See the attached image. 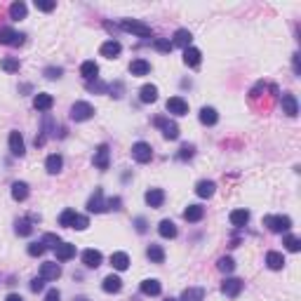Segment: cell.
<instances>
[{"mask_svg":"<svg viewBox=\"0 0 301 301\" xmlns=\"http://www.w3.org/2000/svg\"><path fill=\"white\" fill-rule=\"evenodd\" d=\"M120 28L127 31V33L139 36V38H153V28L148 26V24H144V21H137V19H122Z\"/></svg>","mask_w":301,"mask_h":301,"instance_id":"1","label":"cell"},{"mask_svg":"<svg viewBox=\"0 0 301 301\" xmlns=\"http://www.w3.org/2000/svg\"><path fill=\"white\" fill-rule=\"evenodd\" d=\"M263 226L273 233H282V231L292 228V219L285 214H268V217H263Z\"/></svg>","mask_w":301,"mask_h":301,"instance_id":"2","label":"cell"},{"mask_svg":"<svg viewBox=\"0 0 301 301\" xmlns=\"http://www.w3.org/2000/svg\"><path fill=\"white\" fill-rule=\"evenodd\" d=\"M153 125L162 130V137H165V139H170V141L179 139V125H177L174 120L165 118V116H158V118L153 120Z\"/></svg>","mask_w":301,"mask_h":301,"instance_id":"3","label":"cell"},{"mask_svg":"<svg viewBox=\"0 0 301 301\" xmlns=\"http://www.w3.org/2000/svg\"><path fill=\"white\" fill-rule=\"evenodd\" d=\"M94 118V106L87 104V101H76L71 106V120L76 122H85V120Z\"/></svg>","mask_w":301,"mask_h":301,"instance_id":"4","label":"cell"},{"mask_svg":"<svg viewBox=\"0 0 301 301\" xmlns=\"http://www.w3.org/2000/svg\"><path fill=\"white\" fill-rule=\"evenodd\" d=\"M132 158L137 160V162H151V158H153V151H151V146L146 144V141H137V144L132 146Z\"/></svg>","mask_w":301,"mask_h":301,"instance_id":"5","label":"cell"},{"mask_svg":"<svg viewBox=\"0 0 301 301\" xmlns=\"http://www.w3.org/2000/svg\"><path fill=\"white\" fill-rule=\"evenodd\" d=\"M242 287H245V282H242L240 278H226L221 282V292L226 297H231V299H236L238 294L242 292Z\"/></svg>","mask_w":301,"mask_h":301,"instance_id":"6","label":"cell"},{"mask_svg":"<svg viewBox=\"0 0 301 301\" xmlns=\"http://www.w3.org/2000/svg\"><path fill=\"white\" fill-rule=\"evenodd\" d=\"M165 108L170 111L172 116H186V113H188V101H186L183 97H170Z\"/></svg>","mask_w":301,"mask_h":301,"instance_id":"7","label":"cell"},{"mask_svg":"<svg viewBox=\"0 0 301 301\" xmlns=\"http://www.w3.org/2000/svg\"><path fill=\"white\" fill-rule=\"evenodd\" d=\"M87 210L94 212V214H101V212H106V200H104V191H101V188H94L92 198L87 200Z\"/></svg>","mask_w":301,"mask_h":301,"instance_id":"8","label":"cell"},{"mask_svg":"<svg viewBox=\"0 0 301 301\" xmlns=\"http://www.w3.org/2000/svg\"><path fill=\"white\" fill-rule=\"evenodd\" d=\"M280 104H282V113L285 116H289V118H297L299 116V101H297L294 94H282Z\"/></svg>","mask_w":301,"mask_h":301,"instance_id":"9","label":"cell"},{"mask_svg":"<svg viewBox=\"0 0 301 301\" xmlns=\"http://www.w3.org/2000/svg\"><path fill=\"white\" fill-rule=\"evenodd\" d=\"M0 42H2V45L19 47V45H24V36L17 33V31H12V28H0Z\"/></svg>","mask_w":301,"mask_h":301,"instance_id":"10","label":"cell"},{"mask_svg":"<svg viewBox=\"0 0 301 301\" xmlns=\"http://www.w3.org/2000/svg\"><path fill=\"white\" fill-rule=\"evenodd\" d=\"M10 151H12L14 158H24L26 153V146H24V137L19 134L17 130L10 132Z\"/></svg>","mask_w":301,"mask_h":301,"instance_id":"11","label":"cell"},{"mask_svg":"<svg viewBox=\"0 0 301 301\" xmlns=\"http://www.w3.org/2000/svg\"><path fill=\"white\" fill-rule=\"evenodd\" d=\"M144 200L148 207H156L158 210V207H162V202H165V191H162V188H148Z\"/></svg>","mask_w":301,"mask_h":301,"instance_id":"12","label":"cell"},{"mask_svg":"<svg viewBox=\"0 0 301 301\" xmlns=\"http://www.w3.org/2000/svg\"><path fill=\"white\" fill-rule=\"evenodd\" d=\"M52 106H54V97L47 94V92H38V94L33 97V108H36V111H42V113H45V111H50Z\"/></svg>","mask_w":301,"mask_h":301,"instance_id":"13","label":"cell"},{"mask_svg":"<svg viewBox=\"0 0 301 301\" xmlns=\"http://www.w3.org/2000/svg\"><path fill=\"white\" fill-rule=\"evenodd\" d=\"M139 289H141V294H146V297H158L162 292V285H160V280H156V278H146V280H141Z\"/></svg>","mask_w":301,"mask_h":301,"instance_id":"14","label":"cell"},{"mask_svg":"<svg viewBox=\"0 0 301 301\" xmlns=\"http://www.w3.org/2000/svg\"><path fill=\"white\" fill-rule=\"evenodd\" d=\"M108 144H99L97 153H94V167L97 170H108Z\"/></svg>","mask_w":301,"mask_h":301,"instance_id":"15","label":"cell"},{"mask_svg":"<svg viewBox=\"0 0 301 301\" xmlns=\"http://www.w3.org/2000/svg\"><path fill=\"white\" fill-rule=\"evenodd\" d=\"M59 275H61V266L57 261H47L40 266V278L42 280H57Z\"/></svg>","mask_w":301,"mask_h":301,"instance_id":"16","label":"cell"},{"mask_svg":"<svg viewBox=\"0 0 301 301\" xmlns=\"http://www.w3.org/2000/svg\"><path fill=\"white\" fill-rule=\"evenodd\" d=\"M101 261H104V257H101L99 249H85V252H82V263H85L87 268H99Z\"/></svg>","mask_w":301,"mask_h":301,"instance_id":"17","label":"cell"},{"mask_svg":"<svg viewBox=\"0 0 301 301\" xmlns=\"http://www.w3.org/2000/svg\"><path fill=\"white\" fill-rule=\"evenodd\" d=\"M99 52H101V57H106V59H116V57H118L120 52H122V45H120L118 40H106L104 45H101V50H99Z\"/></svg>","mask_w":301,"mask_h":301,"instance_id":"18","label":"cell"},{"mask_svg":"<svg viewBox=\"0 0 301 301\" xmlns=\"http://www.w3.org/2000/svg\"><path fill=\"white\" fill-rule=\"evenodd\" d=\"M101 289L108 292V294H118L120 289H122V280H120L118 275H106L104 282H101Z\"/></svg>","mask_w":301,"mask_h":301,"instance_id":"19","label":"cell"},{"mask_svg":"<svg viewBox=\"0 0 301 301\" xmlns=\"http://www.w3.org/2000/svg\"><path fill=\"white\" fill-rule=\"evenodd\" d=\"M191 40H193V36H191V31L188 28H179L177 33H174V40H172V47L177 45V47H191Z\"/></svg>","mask_w":301,"mask_h":301,"instance_id":"20","label":"cell"},{"mask_svg":"<svg viewBox=\"0 0 301 301\" xmlns=\"http://www.w3.org/2000/svg\"><path fill=\"white\" fill-rule=\"evenodd\" d=\"M202 217H205V207H200V205H188V207L183 210V219L188 223L200 221Z\"/></svg>","mask_w":301,"mask_h":301,"instance_id":"21","label":"cell"},{"mask_svg":"<svg viewBox=\"0 0 301 301\" xmlns=\"http://www.w3.org/2000/svg\"><path fill=\"white\" fill-rule=\"evenodd\" d=\"M64 167V158L59 156V153H52V156H47L45 160V170L50 172V174H59Z\"/></svg>","mask_w":301,"mask_h":301,"instance_id":"22","label":"cell"},{"mask_svg":"<svg viewBox=\"0 0 301 301\" xmlns=\"http://www.w3.org/2000/svg\"><path fill=\"white\" fill-rule=\"evenodd\" d=\"M54 252H57V261H68V259L76 257V245H71V242H61Z\"/></svg>","mask_w":301,"mask_h":301,"instance_id":"23","label":"cell"},{"mask_svg":"<svg viewBox=\"0 0 301 301\" xmlns=\"http://www.w3.org/2000/svg\"><path fill=\"white\" fill-rule=\"evenodd\" d=\"M111 266H113L116 271H127V268H130V257H127L125 252H113V254H111Z\"/></svg>","mask_w":301,"mask_h":301,"instance_id":"24","label":"cell"},{"mask_svg":"<svg viewBox=\"0 0 301 301\" xmlns=\"http://www.w3.org/2000/svg\"><path fill=\"white\" fill-rule=\"evenodd\" d=\"M200 122L207 125V127H212V125L219 122V113H217L212 106H205V108H200Z\"/></svg>","mask_w":301,"mask_h":301,"instance_id":"25","label":"cell"},{"mask_svg":"<svg viewBox=\"0 0 301 301\" xmlns=\"http://www.w3.org/2000/svg\"><path fill=\"white\" fill-rule=\"evenodd\" d=\"M214 191H217V183L210 181V179H202V181H198V186H196L198 198H212Z\"/></svg>","mask_w":301,"mask_h":301,"instance_id":"26","label":"cell"},{"mask_svg":"<svg viewBox=\"0 0 301 301\" xmlns=\"http://www.w3.org/2000/svg\"><path fill=\"white\" fill-rule=\"evenodd\" d=\"M200 59H202L200 50H196V47H186V50H183V64L186 66L196 68V66H200Z\"/></svg>","mask_w":301,"mask_h":301,"instance_id":"27","label":"cell"},{"mask_svg":"<svg viewBox=\"0 0 301 301\" xmlns=\"http://www.w3.org/2000/svg\"><path fill=\"white\" fill-rule=\"evenodd\" d=\"M130 73L132 76H148L151 73V64L146 59H134L130 64Z\"/></svg>","mask_w":301,"mask_h":301,"instance_id":"28","label":"cell"},{"mask_svg":"<svg viewBox=\"0 0 301 301\" xmlns=\"http://www.w3.org/2000/svg\"><path fill=\"white\" fill-rule=\"evenodd\" d=\"M97 73H99V66L94 64V61H82V66H80V76H82V78L87 80V82H90V80H97Z\"/></svg>","mask_w":301,"mask_h":301,"instance_id":"29","label":"cell"},{"mask_svg":"<svg viewBox=\"0 0 301 301\" xmlns=\"http://www.w3.org/2000/svg\"><path fill=\"white\" fill-rule=\"evenodd\" d=\"M266 266H268L271 271H280V268L285 266V257H282L280 252H268V254H266Z\"/></svg>","mask_w":301,"mask_h":301,"instance_id":"30","label":"cell"},{"mask_svg":"<svg viewBox=\"0 0 301 301\" xmlns=\"http://www.w3.org/2000/svg\"><path fill=\"white\" fill-rule=\"evenodd\" d=\"M12 198L17 202H24L28 198V183L26 181H14L12 183Z\"/></svg>","mask_w":301,"mask_h":301,"instance_id":"31","label":"cell"},{"mask_svg":"<svg viewBox=\"0 0 301 301\" xmlns=\"http://www.w3.org/2000/svg\"><path fill=\"white\" fill-rule=\"evenodd\" d=\"M158 233L162 238H167V240H172V238H177V226H174V221H170V219H162L160 226H158Z\"/></svg>","mask_w":301,"mask_h":301,"instance_id":"32","label":"cell"},{"mask_svg":"<svg viewBox=\"0 0 301 301\" xmlns=\"http://www.w3.org/2000/svg\"><path fill=\"white\" fill-rule=\"evenodd\" d=\"M205 299V289L202 287H186L181 292V301H202Z\"/></svg>","mask_w":301,"mask_h":301,"instance_id":"33","label":"cell"},{"mask_svg":"<svg viewBox=\"0 0 301 301\" xmlns=\"http://www.w3.org/2000/svg\"><path fill=\"white\" fill-rule=\"evenodd\" d=\"M139 99H141L144 104H153L158 99V87L156 85H144V87L139 90Z\"/></svg>","mask_w":301,"mask_h":301,"instance_id":"34","label":"cell"},{"mask_svg":"<svg viewBox=\"0 0 301 301\" xmlns=\"http://www.w3.org/2000/svg\"><path fill=\"white\" fill-rule=\"evenodd\" d=\"M146 257H148L153 263H162V261H165V249L160 247V245H148V249H146Z\"/></svg>","mask_w":301,"mask_h":301,"instance_id":"35","label":"cell"},{"mask_svg":"<svg viewBox=\"0 0 301 301\" xmlns=\"http://www.w3.org/2000/svg\"><path fill=\"white\" fill-rule=\"evenodd\" d=\"M26 5L21 2V0H17V2H12L10 5V17H12L14 21H19V19H26Z\"/></svg>","mask_w":301,"mask_h":301,"instance_id":"36","label":"cell"},{"mask_svg":"<svg viewBox=\"0 0 301 301\" xmlns=\"http://www.w3.org/2000/svg\"><path fill=\"white\" fill-rule=\"evenodd\" d=\"M247 221H249V212L247 210H233L231 212V223H233L236 228L245 226Z\"/></svg>","mask_w":301,"mask_h":301,"instance_id":"37","label":"cell"},{"mask_svg":"<svg viewBox=\"0 0 301 301\" xmlns=\"http://www.w3.org/2000/svg\"><path fill=\"white\" fill-rule=\"evenodd\" d=\"M40 242L45 245V249H57L59 245H61V240H59V236H57V233H45Z\"/></svg>","mask_w":301,"mask_h":301,"instance_id":"38","label":"cell"},{"mask_svg":"<svg viewBox=\"0 0 301 301\" xmlns=\"http://www.w3.org/2000/svg\"><path fill=\"white\" fill-rule=\"evenodd\" d=\"M73 219H76V210H64L61 214H59V226H66V228H71L73 226Z\"/></svg>","mask_w":301,"mask_h":301,"instance_id":"39","label":"cell"},{"mask_svg":"<svg viewBox=\"0 0 301 301\" xmlns=\"http://www.w3.org/2000/svg\"><path fill=\"white\" fill-rule=\"evenodd\" d=\"M14 231H17L19 236H31V233H33L31 219H19V221H17V226H14Z\"/></svg>","mask_w":301,"mask_h":301,"instance_id":"40","label":"cell"},{"mask_svg":"<svg viewBox=\"0 0 301 301\" xmlns=\"http://www.w3.org/2000/svg\"><path fill=\"white\" fill-rule=\"evenodd\" d=\"M217 266H219V271H221V273H233V271H236V261H233L231 257H221Z\"/></svg>","mask_w":301,"mask_h":301,"instance_id":"41","label":"cell"},{"mask_svg":"<svg viewBox=\"0 0 301 301\" xmlns=\"http://www.w3.org/2000/svg\"><path fill=\"white\" fill-rule=\"evenodd\" d=\"M61 73H64V68L61 66H47L45 71H42V76L47 80H57V78H61Z\"/></svg>","mask_w":301,"mask_h":301,"instance_id":"42","label":"cell"},{"mask_svg":"<svg viewBox=\"0 0 301 301\" xmlns=\"http://www.w3.org/2000/svg\"><path fill=\"white\" fill-rule=\"evenodd\" d=\"M282 245H285L289 252H299V249H301V240H299L297 236H285Z\"/></svg>","mask_w":301,"mask_h":301,"instance_id":"43","label":"cell"},{"mask_svg":"<svg viewBox=\"0 0 301 301\" xmlns=\"http://www.w3.org/2000/svg\"><path fill=\"white\" fill-rule=\"evenodd\" d=\"M153 47H156L158 52H162V54L172 52V42L167 38H156V40H153Z\"/></svg>","mask_w":301,"mask_h":301,"instance_id":"44","label":"cell"},{"mask_svg":"<svg viewBox=\"0 0 301 301\" xmlns=\"http://www.w3.org/2000/svg\"><path fill=\"white\" fill-rule=\"evenodd\" d=\"M196 156V146L193 144H183L181 148H179V160H191V158Z\"/></svg>","mask_w":301,"mask_h":301,"instance_id":"45","label":"cell"},{"mask_svg":"<svg viewBox=\"0 0 301 301\" xmlns=\"http://www.w3.org/2000/svg\"><path fill=\"white\" fill-rule=\"evenodd\" d=\"M0 68L7 71V73H17V71H19V59H2V61H0Z\"/></svg>","mask_w":301,"mask_h":301,"instance_id":"46","label":"cell"},{"mask_svg":"<svg viewBox=\"0 0 301 301\" xmlns=\"http://www.w3.org/2000/svg\"><path fill=\"white\" fill-rule=\"evenodd\" d=\"M87 226H90V219L82 217V214H76V219H73V226H71V228H76V231H85Z\"/></svg>","mask_w":301,"mask_h":301,"instance_id":"47","label":"cell"},{"mask_svg":"<svg viewBox=\"0 0 301 301\" xmlns=\"http://www.w3.org/2000/svg\"><path fill=\"white\" fill-rule=\"evenodd\" d=\"M26 252H28V257H40V254H45V245L42 242H31Z\"/></svg>","mask_w":301,"mask_h":301,"instance_id":"48","label":"cell"},{"mask_svg":"<svg viewBox=\"0 0 301 301\" xmlns=\"http://www.w3.org/2000/svg\"><path fill=\"white\" fill-rule=\"evenodd\" d=\"M85 87H87V92H108V85L99 82V80H90Z\"/></svg>","mask_w":301,"mask_h":301,"instance_id":"49","label":"cell"},{"mask_svg":"<svg viewBox=\"0 0 301 301\" xmlns=\"http://www.w3.org/2000/svg\"><path fill=\"white\" fill-rule=\"evenodd\" d=\"M36 7H38L40 12H52L54 7H57V2H52V0H36Z\"/></svg>","mask_w":301,"mask_h":301,"instance_id":"50","label":"cell"},{"mask_svg":"<svg viewBox=\"0 0 301 301\" xmlns=\"http://www.w3.org/2000/svg\"><path fill=\"white\" fill-rule=\"evenodd\" d=\"M120 207H122V198L113 196V198L106 200V210H120Z\"/></svg>","mask_w":301,"mask_h":301,"instance_id":"51","label":"cell"},{"mask_svg":"<svg viewBox=\"0 0 301 301\" xmlns=\"http://www.w3.org/2000/svg\"><path fill=\"white\" fill-rule=\"evenodd\" d=\"M134 228H137V233H146L148 231V223H146L144 217H137L134 219Z\"/></svg>","mask_w":301,"mask_h":301,"instance_id":"52","label":"cell"},{"mask_svg":"<svg viewBox=\"0 0 301 301\" xmlns=\"http://www.w3.org/2000/svg\"><path fill=\"white\" fill-rule=\"evenodd\" d=\"M45 282H47V280H42V278H33V280H31V292H42V289H45Z\"/></svg>","mask_w":301,"mask_h":301,"instance_id":"53","label":"cell"},{"mask_svg":"<svg viewBox=\"0 0 301 301\" xmlns=\"http://www.w3.org/2000/svg\"><path fill=\"white\" fill-rule=\"evenodd\" d=\"M59 299H61L59 289H50V292H47V297H45V301H59Z\"/></svg>","mask_w":301,"mask_h":301,"instance_id":"54","label":"cell"},{"mask_svg":"<svg viewBox=\"0 0 301 301\" xmlns=\"http://www.w3.org/2000/svg\"><path fill=\"white\" fill-rule=\"evenodd\" d=\"M292 61H294V73H297V76H301V68H299V54H294V59H292Z\"/></svg>","mask_w":301,"mask_h":301,"instance_id":"55","label":"cell"},{"mask_svg":"<svg viewBox=\"0 0 301 301\" xmlns=\"http://www.w3.org/2000/svg\"><path fill=\"white\" fill-rule=\"evenodd\" d=\"M5 301H24V297H21V294H7Z\"/></svg>","mask_w":301,"mask_h":301,"instance_id":"56","label":"cell"},{"mask_svg":"<svg viewBox=\"0 0 301 301\" xmlns=\"http://www.w3.org/2000/svg\"><path fill=\"white\" fill-rule=\"evenodd\" d=\"M73 301H87V299H85V297H78V299H73Z\"/></svg>","mask_w":301,"mask_h":301,"instance_id":"57","label":"cell"},{"mask_svg":"<svg viewBox=\"0 0 301 301\" xmlns=\"http://www.w3.org/2000/svg\"><path fill=\"white\" fill-rule=\"evenodd\" d=\"M165 301H177V299H165Z\"/></svg>","mask_w":301,"mask_h":301,"instance_id":"58","label":"cell"}]
</instances>
